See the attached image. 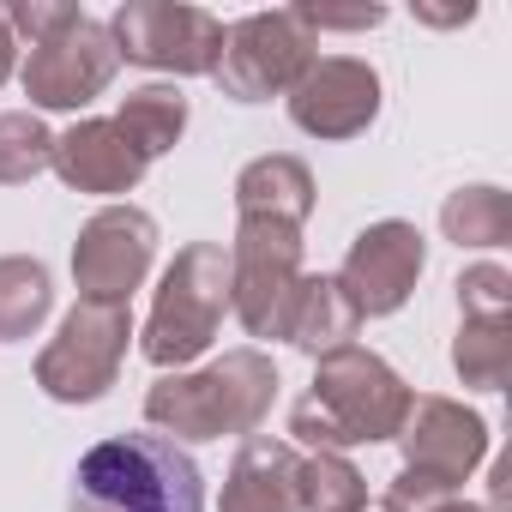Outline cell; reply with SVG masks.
Here are the masks:
<instances>
[{"instance_id":"6da1fadb","label":"cell","mask_w":512,"mask_h":512,"mask_svg":"<svg viewBox=\"0 0 512 512\" xmlns=\"http://www.w3.org/2000/svg\"><path fill=\"white\" fill-rule=\"evenodd\" d=\"M278 362L266 350H223L217 362L205 368H181V374H163L151 392H145V422L175 440V446H205V440H247L260 434V422L272 416L278 404Z\"/></svg>"},{"instance_id":"7a4b0ae2","label":"cell","mask_w":512,"mask_h":512,"mask_svg":"<svg viewBox=\"0 0 512 512\" xmlns=\"http://www.w3.org/2000/svg\"><path fill=\"white\" fill-rule=\"evenodd\" d=\"M410 386L398 380V368L362 344H344L332 356L314 362V386L308 398L290 410V434L314 452H350V446H380L404 428L410 410Z\"/></svg>"},{"instance_id":"3957f363","label":"cell","mask_w":512,"mask_h":512,"mask_svg":"<svg viewBox=\"0 0 512 512\" xmlns=\"http://www.w3.org/2000/svg\"><path fill=\"white\" fill-rule=\"evenodd\" d=\"M67 512H205V476L163 434H115L79 458Z\"/></svg>"},{"instance_id":"277c9868","label":"cell","mask_w":512,"mask_h":512,"mask_svg":"<svg viewBox=\"0 0 512 512\" xmlns=\"http://www.w3.org/2000/svg\"><path fill=\"white\" fill-rule=\"evenodd\" d=\"M223 314H229V253L217 241H187L151 296L145 332H133V338H139L151 368L181 374L187 362H199L217 344Z\"/></svg>"},{"instance_id":"5b68a950","label":"cell","mask_w":512,"mask_h":512,"mask_svg":"<svg viewBox=\"0 0 512 512\" xmlns=\"http://www.w3.org/2000/svg\"><path fill=\"white\" fill-rule=\"evenodd\" d=\"M314 61H320V37L302 25L296 7H278V13H247L223 25V55L211 79L235 103H272V97H290Z\"/></svg>"},{"instance_id":"8992f818","label":"cell","mask_w":512,"mask_h":512,"mask_svg":"<svg viewBox=\"0 0 512 512\" xmlns=\"http://www.w3.org/2000/svg\"><path fill=\"white\" fill-rule=\"evenodd\" d=\"M229 253V314L247 338H284V308L302 278V229L266 223V217H235Z\"/></svg>"},{"instance_id":"52a82bcc","label":"cell","mask_w":512,"mask_h":512,"mask_svg":"<svg viewBox=\"0 0 512 512\" xmlns=\"http://www.w3.org/2000/svg\"><path fill=\"white\" fill-rule=\"evenodd\" d=\"M121 73V55H115V37L103 19L79 13L73 25H61L55 37L31 43L25 67H19V85L31 97V115H79L91 109Z\"/></svg>"},{"instance_id":"ba28073f","label":"cell","mask_w":512,"mask_h":512,"mask_svg":"<svg viewBox=\"0 0 512 512\" xmlns=\"http://www.w3.org/2000/svg\"><path fill=\"white\" fill-rule=\"evenodd\" d=\"M127 344H133V314L127 308L79 302L61 320V332L49 338V350L37 356V386L55 404H97L121 380Z\"/></svg>"},{"instance_id":"9c48e42d","label":"cell","mask_w":512,"mask_h":512,"mask_svg":"<svg viewBox=\"0 0 512 512\" xmlns=\"http://www.w3.org/2000/svg\"><path fill=\"white\" fill-rule=\"evenodd\" d=\"M115 55L151 73H175V79H211L217 55H223V19L205 7H181V0H127L109 19Z\"/></svg>"},{"instance_id":"30bf717a","label":"cell","mask_w":512,"mask_h":512,"mask_svg":"<svg viewBox=\"0 0 512 512\" xmlns=\"http://www.w3.org/2000/svg\"><path fill=\"white\" fill-rule=\"evenodd\" d=\"M151 260H157V217L139 211V205H103L79 241H73V284H79V302H109V308H127L133 290L151 278Z\"/></svg>"},{"instance_id":"8fae6325","label":"cell","mask_w":512,"mask_h":512,"mask_svg":"<svg viewBox=\"0 0 512 512\" xmlns=\"http://www.w3.org/2000/svg\"><path fill=\"white\" fill-rule=\"evenodd\" d=\"M422 266H428L422 229L404 223V217H380V223H368V229L350 241L344 266H338V290L350 296V308H356L362 320H386V314H398V308L416 296Z\"/></svg>"},{"instance_id":"7c38bea8","label":"cell","mask_w":512,"mask_h":512,"mask_svg":"<svg viewBox=\"0 0 512 512\" xmlns=\"http://www.w3.org/2000/svg\"><path fill=\"white\" fill-rule=\"evenodd\" d=\"M284 103L308 139H356L380 115V73L356 55H320Z\"/></svg>"},{"instance_id":"4fadbf2b","label":"cell","mask_w":512,"mask_h":512,"mask_svg":"<svg viewBox=\"0 0 512 512\" xmlns=\"http://www.w3.org/2000/svg\"><path fill=\"white\" fill-rule=\"evenodd\" d=\"M392 440L404 446V470L440 476L452 488H464V476L488 458V422L476 410H464L458 398H440V392L410 398L404 428Z\"/></svg>"},{"instance_id":"5bb4252c","label":"cell","mask_w":512,"mask_h":512,"mask_svg":"<svg viewBox=\"0 0 512 512\" xmlns=\"http://www.w3.org/2000/svg\"><path fill=\"white\" fill-rule=\"evenodd\" d=\"M73 193H97V199H115V193H133L145 181V157L127 145V133L115 121H73L67 133H55V163H49Z\"/></svg>"},{"instance_id":"9a60e30c","label":"cell","mask_w":512,"mask_h":512,"mask_svg":"<svg viewBox=\"0 0 512 512\" xmlns=\"http://www.w3.org/2000/svg\"><path fill=\"white\" fill-rule=\"evenodd\" d=\"M217 512H302V452L272 434H247L229 458Z\"/></svg>"},{"instance_id":"2e32d148","label":"cell","mask_w":512,"mask_h":512,"mask_svg":"<svg viewBox=\"0 0 512 512\" xmlns=\"http://www.w3.org/2000/svg\"><path fill=\"white\" fill-rule=\"evenodd\" d=\"M314 169L290 151H272V157H253L241 175H235V217H266V223H308L314 217Z\"/></svg>"},{"instance_id":"e0dca14e","label":"cell","mask_w":512,"mask_h":512,"mask_svg":"<svg viewBox=\"0 0 512 512\" xmlns=\"http://www.w3.org/2000/svg\"><path fill=\"white\" fill-rule=\"evenodd\" d=\"M356 332H362V314L350 308V296L338 290V278L302 272V278H296V296H290V308H284V344H296L302 356L320 362V356L356 344Z\"/></svg>"},{"instance_id":"ac0fdd59","label":"cell","mask_w":512,"mask_h":512,"mask_svg":"<svg viewBox=\"0 0 512 512\" xmlns=\"http://www.w3.org/2000/svg\"><path fill=\"white\" fill-rule=\"evenodd\" d=\"M109 121L127 133V145H133L145 163H157V157L175 151L181 133H187V97H181L175 85H139V91L121 97V109H115Z\"/></svg>"},{"instance_id":"d6986e66","label":"cell","mask_w":512,"mask_h":512,"mask_svg":"<svg viewBox=\"0 0 512 512\" xmlns=\"http://www.w3.org/2000/svg\"><path fill=\"white\" fill-rule=\"evenodd\" d=\"M55 314V278L31 253H7L0 260V344L37 338V326Z\"/></svg>"},{"instance_id":"ffe728a7","label":"cell","mask_w":512,"mask_h":512,"mask_svg":"<svg viewBox=\"0 0 512 512\" xmlns=\"http://www.w3.org/2000/svg\"><path fill=\"white\" fill-rule=\"evenodd\" d=\"M440 235L452 247H506L512 241V193L494 181L458 187L440 205Z\"/></svg>"},{"instance_id":"44dd1931","label":"cell","mask_w":512,"mask_h":512,"mask_svg":"<svg viewBox=\"0 0 512 512\" xmlns=\"http://www.w3.org/2000/svg\"><path fill=\"white\" fill-rule=\"evenodd\" d=\"M452 374L470 392H500L512 374V320H464L452 338Z\"/></svg>"},{"instance_id":"7402d4cb","label":"cell","mask_w":512,"mask_h":512,"mask_svg":"<svg viewBox=\"0 0 512 512\" xmlns=\"http://www.w3.org/2000/svg\"><path fill=\"white\" fill-rule=\"evenodd\" d=\"M49 163H55V133L43 127V115H31V109L0 115V187H25Z\"/></svg>"},{"instance_id":"603a6c76","label":"cell","mask_w":512,"mask_h":512,"mask_svg":"<svg viewBox=\"0 0 512 512\" xmlns=\"http://www.w3.org/2000/svg\"><path fill=\"white\" fill-rule=\"evenodd\" d=\"M368 500V476L344 452L302 458V512H356Z\"/></svg>"},{"instance_id":"cb8c5ba5","label":"cell","mask_w":512,"mask_h":512,"mask_svg":"<svg viewBox=\"0 0 512 512\" xmlns=\"http://www.w3.org/2000/svg\"><path fill=\"white\" fill-rule=\"evenodd\" d=\"M458 314L464 320H512V272L482 260V266H464L458 272Z\"/></svg>"},{"instance_id":"d4e9b609","label":"cell","mask_w":512,"mask_h":512,"mask_svg":"<svg viewBox=\"0 0 512 512\" xmlns=\"http://www.w3.org/2000/svg\"><path fill=\"white\" fill-rule=\"evenodd\" d=\"M0 13H7L13 37H31V43H43V37H55L61 25L79 19V7H67V0H25V7H0Z\"/></svg>"},{"instance_id":"484cf974","label":"cell","mask_w":512,"mask_h":512,"mask_svg":"<svg viewBox=\"0 0 512 512\" xmlns=\"http://www.w3.org/2000/svg\"><path fill=\"white\" fill-rule=\"evenodd\" d=\"M302 13V25L320 37V31H374V25H386V7H356V13H320V7H296Z\"/></svg>"},{"instance_id":"4316f807","label":"cell","mask_w":512,"mask_h":512,"mask_svg":"<svg viewBox=\"0 0 512 512\" xmlns=\"http://www.w3.org/2000/svg\"><path fill=\"white\" fill-rule=\"evenodd\" d=\"M13 67H19V37L7 31V13H0V85L13 79Z\"/></svg>"},{"instance_id":"83f0119b","label":"cell","mask_w":512,"mask_h":512,"mask_svg":"<svg viewBox=\"0 0 512 512\" xmlns=\"http://www.w3.org/2000/svg\"><path fill=\"white\" fill-rule=\"evenodd\" d=\"M422 25H470L476 19V7H464V13H416Z\"/></svg>"},{"instance_id":"f1b7e54d","label":"cell","mask_w":512,"mask_h":512,"mask_svg":"<svg viewBox=\"0 0 512 512\" xmlns=\"http://www.w3.org/2000/svg\"><path fill=\"white\" fill-rule=\"evenodd\" d=\"M440 512H488V506H470V500H452V506H440Z\"/></svg>"},{"instance_id":"f546056e","label":"cell","mask_w":512,"mask_h":512,"mask_svg":"<svg viewBox=\"0 0 512 512\" xmlns=\"http://www.w3.org/2000/svg\"><path fill=\"white\" fill-rule=\"evenodd\" d=\"M356 512H392V506H386V500H362Z\"/></svg>"}]
</instances>
